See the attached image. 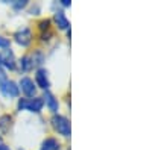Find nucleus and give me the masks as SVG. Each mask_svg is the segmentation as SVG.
Returning <instances> with one entry per match:
<instances>
[{
	"label": "nucleus",
	"instance_id": "nucleus-21",
	"mask_svg": "<svg viewBox=\"0 0 152 150\" xmlns=\"http://www.w3.org/2000/svg\"><path fill=\"white\" fill-rule=\"evenodd\" d=\"M18 150H24V149H21V147H20V149H18Z\"/></svg>",
	"mask_w": 152,
	"mask_h": 150
},
{
	"label": "nucleus",
	"instance_id": "nucleus-2",
	"mask_svg": "<svg viewBox=\"0 0 152 150\" xmlns=\"http://www.w3.org/2000/svg\"><path fill=\"white\" fill-rule=\"evenodd\" d=\"M52 126H53V129L59 135L66 136V138H70V135H72V126H70V120L67 117L55 114L52 117Z\"/></svg>",
	"mask_w": 152,
	"mask_h": 150
},
{
	"label": "nucleus",
	"instance_id": "nucleus-18",
	"mask_svg": "<svg viewBox=\"0 0 152 150\" xmlns=\"http://www.w3.org/2000/svg\"><path fill=\"white\" fill-rule=\"evenodd\" d=\"M5 80H6V73H5V70L2 67H0V85H2Z\"/></svg>",
	"mask_w": 152,
	"mask_h": 150
},
{
	"label": "nucleus",
	"instance_id": "nucleus-19",
	"mask_svg": "<svg viewBox=\"0 0 152 150\" xmlns=\"http://www.w3.org/2000/svg\"><path fill=\"white\" fill-rule=\"evenodd\" d=\"M59 5H61V6H64V8H69V6L72 5V2H70V0H61Z\"/></svg>",
	"mask_w": 152,
	"mask_h": 150
},
{
	"label": "nucleus",
	"instance_id": "nucleus-6",
	"mask_svg": "<svg viewBox=\"0 0 152 150\" xmlns=\"http://www.w3.org/2000/svg\"><path fill=\"white\" fill-rule=\"evenodd\" d=\"M18 88H20V91L26 96L28 99L35 97V94H37V85H35L34 79H31V78H28V76H23V78L20 79Z\"/></svg>",
	"mask_w": 152,
	"mask_h": 150
},
{
	"label": "nucleus",
	"instance_id": "nucleus-13",
	"mask_svg": "<svg viewBox=\"0 0 152 150\" xmlns=\"http://www.w3.org/2000/svg\"><path fill=\"white\" fill-rule=\"evenodd\" d=\"M11 121H12V117H11V115H8V114L0 117V130H2L3 133H8V132H9Z\"/></svg>",
	"mask_w": 152,
	"mask_h": 150
},
{
	"label": "nucleus",
	"instance_id": "nucleus-15",
	"mask_svg": "<svg viewBox=\"0 0 152 150\" xmlns=\"http://www.w3.org/2000/svg\"><path fill=\"white\" fill-rule=\"evenodd\" d=\"M9 46H11V40L3 35H0V49L5 50V49H9Z\"/></svg>",
	"mask_w": 152,
	"mask_h": 150
},
{
	"label": "nucleus",
	"instance_id": "nucleus-5",
	"mask_svg": "<svg viewBox=\"0 0 152 150\" xmlns=\"http://www.w3.org/2000/svg\"><path fill=\"white\" fill-rule=\"evenodd\" d=\"M35 85L37 88H41L43 91H49L50 90V79H49V71L46 68H37L35 71Z\"/></svg>",
	"mask_w": 152,
	"mask_h": 150
},
{
	"label": "nucleus",
	"instance_id": "nucleus-16",
	"mask_svg": "<svg viewBox=\"0 0 152 150\" xmlns=\"http://www.w3.org/2000/svg\"><path fill=\"white\" fill-rule=\"evenodd\" d=\"M26 5H28V0H17V2L12 3V6H14L15 9H23Z\"/></svg>",
	"mask_w": 152,
	"mask_h": 150
},
{
	"label": "nucleus",
	"instance_id": "nucleus-10",
	"mask_svg": "<svg viewBox=\"0 0 152 150\" xmlns=\"http://www.w3.org/2000/svg\"><path fill=\"white\" fill-rule=\"evenodd\" d=\"M29 56H31V61H32V67L41 68L43 62L46 61V55L43 53V50L37 49V50H34V52H32V55H29Z\"/></svg>",
	"mask_w": 152,
	"mask_h": 150
},
{
	"label": "nucleus",
	"instance_id": "nucleus-4",
	"mask_svg": "<svg viewBox=\"0 0 152 150\" xmlns=\"http://www.w3.org/2000/svg\"><path fill=\"white\" fill-rule=\"evenodd\" d=\"M14 40H15V43L18 44V46H21V47H28V46H31V43H32V40H34V36H32V30L29 29V28H20L15 33H14Z\"/></svg>",
	"mask_w": 152,
	"mask_h": 150
},
{
	"label": "nucleus",
	"instance_id": "nucleus-14",
	"mask_svg": "<svg viewBox=\"0 0 152 150\" xmlns=\"http://www.w3.org/2000/svg\"><path fill=\"white\" fill-rule=\"evenodd\" d=\"M50 24H52V20H50V18H46V20L40 21V30H41V33L50 30Z\"/></svg>",
	"mask_w": 152,
	"mask_h": 150
},
{
	"label": "nucleus",
	"instance_id": "nucleus-3",
	"mask_svg": "<svg viewBox=\"0 0 152 150\" xmlns=\"http://www.w3.org/2000/svg\"><path fill=\"white\" fill-rule=\"evenodd\" d=\"M0 67H5L8 70H15L17 62H15V55L11 49L0 50Z\"/></svg>",
	"mask_w": 152,
	"mask_h": 150
},
{
	"label": "nucleus",
	"instance_id": "nucleus-1",
	"mask_svg": "<svg viewBox=\"0 0 152 150\" xmlns=\"http://www.w3.org/2000/svg\"><path fill=\"white\" fill-rule=\"evenodd\" d=\"M17 108L20 111H29V112H34V114H40L44 108V102H43V97H23V99H18V103H17Z\"/></svg>",
	"mask_w": 152,
	"mask_h": 150
},
{
	"label": "nucleus",
	"instance_id": "nucleus-22",
	"mask_svg": "<svg viewBox=\"0 0 152 150\" xmlns=\"http://www.w3.org/2000/svg\"><path fill=\"white\" fill-rule=\"evenodd\" d=\"M0 143H2V138H0Z\"/></svg>",
	"mask_w": 152,
	"mask_h": 150
},
{
	"label": "nucleus",
	"instance_id": "nucleus-8",
	"mask_svg": "<svg viewBox=\"0 0 152 150\" xmlns=\"http://www.w3.org/2000/svg\"><path fill=\"white\" fill-rule=\"evenodd\" d=\"M43 102L44 105L47 106V109L52 112V114H58V111H59V102H58V99L50 93V91H44V96H43Z\"/></svg>",
	"mask_w": 152,
	"mask_h": 150
},
{
	"label": "nucleus",
	"instance_id": "nucleus-7",
	"mask_svg": "<svg viewBox=\"0 0 152 150\" xmlns=\"http://www.w3.org/2000/svg\"><path fill=\"white\" fill-rule=\"evenodd\" d=\"M0 93H2L6 99H15V97H18V94H20L18 83H15L14 80L6 79L2 85H0Z\"/></svg>",
	"mask_w": 152,
	"mask_h": 150
},
{
	"label": "nucleus",
	"instance_id": "nucleus-12",
	"mask_svg": "<svg viewBox=\"0 0 152 150\" xmlns=\"http://www.w3.org/2000/svg\"><path fill=\"white\" fill-rule=\"evenodd\" d=\"M18 64H20V70L21 71H31L34 67H32V61H31V56L29 55H24V56H21L20 58V61H18Z\"/></svg>",
	"mask_w": 152,
	"mask_h": 150
},
{
	"label": "nucleus",
	"instance_id": "nucleus-9",
	"mask_svg": "<svg viewBox=\"0 0 152 150\" xmlns=\"http://www.w3.org/2000/svg\"><path fill=\"white\" fill-rule=\"evenodd\" d=\"M53 21H55L56 28H58L59 30H69V29H70V21H69V18L66 17L64 11H56L55 14H53Z\"/></svg>",
	"mask_w": 152,
	"mask_h": 150
},
{
	"label": "nucleus",
	"instance_id": "nucleus-11",
	"mask_svg": "<svg viewBox=\"0 0 152 150\" xmlns=\"http://www.w3.org/2000/svg\"><path fill=\"white\" fill-rule=\"evenodd\" d=\"M41 150H61V143L53 136H50L41 143Z\"/></svg>",
	"mask_w": 152,
	"mask_h": 150
},
{
	"label": "nucleus",
	"instance_id": "nucleus-17",
	"mask_svg": "<svg viewBox=\"0 0 152 150\" xmlns=\"http://www.w3.org/2000/svg\"><path fill=\"white\" fill-rule=\"evenodd\" d=\"M52 36H53V35H52V32H50V30H49V32H43V33H41V41H49Z\"/></svg>",
	"mask_w": 152,
	"mask_h": 150
},
{
	"label": "nucleus",
	"instance_id": "nucleus-20",
	"mask_svg": "<svg viewBox=\"0 0 152 150\" xmlns=\"http://www.w3.org/2000/svg\"><path fill=\"white\" fill-rule=\"evenodd\" d=\"M0 150H11L6 144H3V143H0Z\"/></svg>",
	"mask_w": 152,
	"mask_h": 150
}]
</instances>
